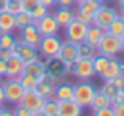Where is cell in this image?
<instances>
[{
	"label": "cell",
	"instance_id": "cell-1",
	"mask_svg": "<svg viewBox=\"0 0 124 116\" xmlns=\"http://www.w3.org/2000/svg\"><path fill=\"white\" fill-rule=\"evenodd\" d=\"M57 58H60V60L64 63L66 69L71 71L72 69V64L80 58V44L74 43V41H69V39L61 41L60 52H58Z\"/></svg>",
	"mask_w": 124,
	"mask_h": 116
},
{
	"label": "cell",
	"instance_id": "cell-2",
	"mask_svg": "<svg viewBox=\"0 0 124 116\" xmlns=\"http://www.w3.org/2000/svg\"><path fill=\"white\" fill-rule=\"evenodd\" d=\"M97 52L102 53L107 57H116L118 53L123 52V44H121V38L115 36V35H110L105 31V35L102 36L99 46H97Z\"/></svg>",
	"mask_w": 124,
	"mask_h": 116
},
{
	"label": "cell",
	"instance_id": "cell-3",
	"mask_svg": "<svg viewBox=\"0 0 124 116\" xmlns=\"http://www.w3.org/2000/svg\"><path fill=\"white\" fill-rule=\"evenodd\" d=\"M2 85H3V91H5L6 102H9V104H13V105H17L19 102H21L24 93H25V89H24V86L21 85L19 79H8V77H6V80Z\"/></svg>",
	"mask_w": 124,
	"mask_h": 116
},
{
	"label": "cell",
	"instance_id": "cell-4",
	"mask_svg": "<svg viewBox=\"0 0 124 116\" xmlns=\"http://www.w3.org/2000/svg\"><path fill=\"white\" fill-rule=\"evenodd\" d=\"M11 53L17 55L22 61H24V64H28V63H31V61L39 60L38 47L30 46V44H27L25 41H22V39H16L14 47L11 49Z\"/></svg>",
	"mask_w": 124,
	"mask_h": 116
},
{
	"label": "cell",
	"instance_id": "cell-5",
	"mask_svg": "<svg viewBox=\"0 0 124 116\" xmlns=\"http://www.w3.org/2000/svg\"><path fill=\"white\" fill-rule=\"evenodd\" d=\"M94 94H96V88H94L91 83L83 82V83L74 85V101H76L82 108L90 107Z\"/></svg>",
	"mask_w": 124,
	"mask_h": 116
},
{
	"label": "cell",
	"instance_id": "cell-6",
	"mask_svg": "<svg viewBox=\"0 0 124 116\" xmlns=\"http://www.w3.org/2000/svg\"><path fill=\"white\" fill-rule=\"evenodd\" d=\"M118 11L115 8H110V6H105V5H101L99 9L94 13V17H93V22L91 24L96 25V27L102 28L104 31H107V28L110 27L113 21L118 17Z\"/></svg>",
	"mask_w": 124,
	"mask_h": 116
},
{
	"label": "cell",
	"instance_id": "cell-7",
	"mask_svg": "<svg viewBox=\"0 0 124 116\" xmlns=\"http://www.w3.org/2000/svg\"><path fill=\"white\" fill-rule=\"evenodd\" d=\"M88 27L90 24L80 21V19H74L71 24H68L64 27V33H66V38L69 41H74V43H79L82 44L85 41V36H86V31H88Z\"/></svg>",
	"mask_w": 124,
	"mask_h": 116
},
{
	"label": "cell",
	"instance_id": "cell-8",
	"mask_svg": "<svg viewBox=\"0 0 124 116\" xmlns=\"http://www.w3.org/2000/svg\"><path fill=\"white\" fill-rule=\"evenodd\" d=\"M61 39L57 35H50V36H42L39 44H38V50L44 58H55L60 52Z\"/></svg>",
	"mask_w": 124,
	"mask_h": 116
},
{
	"label": "cell",
	"instance_id": "cell-9",
	"mask_svg": "<svg viewBox=\"0 0 124 116\" xmlns=\"http://www.w3.org/2000/svg\"><path fill=\"white\" fill-rule=\"evenodd\" d=\"M19 104L25 105L27 108H30L33 111V115H41V108H42V104H44V97L36 91V89H25L24 96H22L21 102Z\"/></svg>",
	"mask_w": 124,
	"mask_h": 116
},
{
	"label": "cell",
	"instance_id": "cell-10",
	"mask_svg": "<svg viewBox=\"0 0 124 116\" xmlns=\"http://www.w3.org/2000/svg\"><path fill=\"white\" fill-rule=\"evenodd\" d=\"M35 25L38 27V30H39V33L42 35V36L58 35V31H60V25H58L54 13H47V14L42 16L41 19L35 21Z\"/></svg>",
	"mask_w": 124,
	"mask_h": 116
},
{
	"label": "cell",
	"instance_id": "cell-11",
	"mask_svg": "<svg viewBox=\"0 0 124 116\" xmlns=\"http://www.w3.org/2000/svg\"><path fill=\"white\" fill-rule=\"evenodd\" d=\"M58 79L55 75H52L50 72L46 71L44 74L38 79V85H36V91L39 93L44 99L47 97H54V91H55V86H57Z\"/></svg>",
	"mask_w": 124,
	"mask_h": 116
},
{
	"label": "cell",
	"instance_id": "cell-12",
	"mask_svg": "<svg viewBox=\"0 0 124 116\" xmlns=\"http://www.w3.org/2000/svg\"><path fill=\"white\" fill-rule=\"evenodd\" d=\"M99 6H101V3L96 2V0H85V2H82V3L77 5L76 17L91 25L93 17H94V13L99 9Z\"/></svg>",
	"mask_w": 124,
	"mask_h": 116
},
{
	"label": "cell",
	"instance_id": "cell-13",
	"mask_svg": "<svg viewBox=\"0 0 124 116\" xmlns=\"http://www.w3.org/2000/svg\"><path fill=\"white\" fill-rule=\"evenodd\" d=\"M72 71L76 77L80 80H90L94 75V66H93V58H83L80 57L76 63L72 64Z\"/></svg>",
	"mask_w": 124,
	"mask_h": 116
},
{
	"label": "cell",
	"instance_id": "cell-14",
	"mask_svg": "<svg viewBox=\"0 0 124 116\" xmlns=\"http://www.w3.org/2000/svg\"><path fill=\"white\" fill-rule=\"evenodd\" d=\"M83 108L74 99L71 101H58V116H80Z\"/></svg>",
	"mask_w": 124,
	"mask_h": 116
},
{
	"label": "cell",
	"instance_id": "cell-15",
	"mask_svg": "<svg viewBox=\"0 0 124 116\" xmlns=\"http://www.w3.org/2000/svg\"><path fill=\"white\" fill-rule=\"evenodd\" d=\"M41 38H42V35L39 33V30H38V27L35 25V22H33V24H30V25H27L25 28H22V30H21V39L25 41L27 44H30V46L38 47Z\"/></svg>",
	"mask_w": 124,
	"mask_h": 116
},
{
	"label": "cell",
	"instance_id": "cell-16",
	"mask_svg": "<svg viewBox=\"0 0 124 116\" xmlns=\"http://www.w3.org/2000/svg\"><path fill=\"white\" fill-rule=\"evenodd\" d=\"M24 61L21 60L17 55L11 53V57L6 60V77L8 79H17L24 71Z\"/></svg>",
	"mask_w": 124,
	"mask_h": 116
},
{
	"label": "cell",
	"instance_id": "cell-17",
	"mask_svg": "<svg viewBox=\"0 0 124 116\" xmlns=\"http://www.w3.org/2000/svg\"><path fill=\"white\" fill-rule=\"evenodd\" d=\"M54 16L60 28H64L68 24H71L76 19V11L72 9V6H58L57 11H54Z\"/></svg>",
	"mask_w": 124,
	"mask_h": 116
},
{
	"label": "cell",
	"instance_id": "cell-18",
	"mask_svg": "<svg viewBox=\"0 0 124 116\" xmlns=\"http://www.w3.org/2000/svg\"><path fill=\"white\" fill-rule=\"evenodd\" d=\"M105 35V31L102 30V28L96 27V25L91 24L90 27H88V31H86V36H85V41L83 43H86L88 46L94 47V49L97 50V46H99L101 39H102V36Z\"/></svg>",
	"mask_w": 124,
	"mask_h": 116
},
{
	"label": "cell",
	"instance_id": "cell-19",
	"mask_svg": "<svg viewBox=\"0 0 124 116\" xmlns=\"http://www.w3.org/2000/svg\"><path fill=\"white\" fill-rule=\"evenodd\" d=\"M46 71H47V72H50L52 75H55L57 79H60L64 72H68L64 63L60 60V58H57V57H55V58H47V63H46Z\"/></svg>",
	"mask_w": 124,
	"mask_h": 116
},
{
	"label": "cell",
	"instance_id": "cell-20",
	"mask_svg": "<svg viewBox=\"0 0 124 116\" xmlns=\"http://www.w3.org/2000/svg\"><path fill=\"white\" fill-rule=\"evenodd\" d=\"M54 97L57 99V101H71V99H74V85H69V83H58V85L55 86Z\"/></svg>",
	"mask_w": 124,
	"mask_h": 116
},
{
	"label": "cell",
	"instance_id": "cell-21",
	"mask_svg": "<svg viewBox=\"0 0 124 116\" xmlns=\"http://www.w3.org/2000/svg\"><path fill=\"white\" fill-rule=\"evenodd\" d=\"M16 30V17L6 11H0V33H13Z\"/></svg>",
	"mask_w": 124,
	"mask_h": 116
},
{
	"label": "cell",
	"instance_id": "cell-22",
	"mask_svg": "<svg viewBox=\"0 0 124 116\" xmlns=\"http://www.w3.org/2000/svg\"><path fill=\"white\" fill-rule=\"evenodd\" d=\"M113 58V57H112ZM110 57L107 55H102V53L97 52L96 55L93 57V66H94V74H97V75H102L104 71L107 69V66L110 64V60H112Z\"/></svg>",
	"mask_w": 124,
	"mask_h": 116
},
{
	"label": "cell",
	"instance_id": "cell-23",
	"mask_svg": "<svg viewBox=\"0 0 124 116\" xmlns=\"http://www.w3.org/2000/svg\"><path fill=\"white\" fill-rule=\"evenodd\" d=\"M108 105H112V104H110V99L105 96V93H104L102 89H96V94H94L93 101H91V105H90V108L93 110V113L96 110H99V108L108 107Z\"/></svg>",
	"mask_w": 124,
	"mask_h": 116
},
{
	"label": "cell",
	"instance_id": "cell-24",
	"mask_svg": "<svg viewBox=\"0 0 124 116\" xmlns=\"http://www.w3.org/2000/svg\"><path fill=\"white\" fill-rule=\"evenodd\" d=\"M41 115L44 116H58V101L55 97L44 99V104L41 108Z\"/></svg>",
	"mask_w": 124,
	"mask_h": 116
},
{
	"label": "cell",
	"instance_id": "cell-25",
	"mask_svg": "<svg viewBox=\"0 0 124 116\" xmlns=\"http://www.w3.org/2000/svg\"><path fill=\"white\" fill-rule=\"evenodd\" d=\"M24 71L25 72H28V74H31V75H35V77H39L42 75V74L46 72V63H42L41 60H36V61H31V63H28V64H25L24 66Z\"/></svg>",
	"mask_w": 124,
	"mask_h": 116
},
{
	"label": "cell",
	"instance_id": "cell-26",
	"mask_svg": "<svg viewBox=\"0 0 124 116\" xmlns=\"http://www.w3.org/2000/svg\"><path fill=\"white\" fill-rule=\"evenodd\" d=\"M121 74V67H119V61L118 60H115V57L110 60V64L107 66V69L104 71V74L101 77H102L104 80H110V79H113V77H116V75H119Z\"/></svg>",
	"mask_w": 124,
	"mask_h": 116
},
{
	"label": "cell",
	"instance_id": "cell-27",
	"mask_svg": "<svg viewBox=\"0 0 124 116\" xmlns=\"http://www.w3.org/2000/svg\"><path fill=\"white\" fill-rule=\"evenodd\" d=\"M17 79H19V82H21V85L24 86V89H36L38 77H35V75H31V74L22 71V74L17 77Z\"/></svg>",
	"mask_w": 124,
	"mask_h": 116
},
{
	"label": "cell",
	"instance_id": "cell-28",
	"mask_svg": "<svg viewBox=\"0 0 124 116\" xmlns=\"http://www.w3.org/2000/svg\"><path fill=\"white\" fill-rule=\"evenodd\" d=\"M0 11H6L9 14L16 16L22 11V5L21 2H13V0H2L0 3Z\"/></svg>",
	"mask_w": 124,
	"mask_h": 116
},
{
	"label": "cell",
	"instance_id": "cell-29",
	"mask_svg": "<svg viewBox=\"0 0 124 116\" xmlns=\"http://www.w3.org/2000/svg\"><path fill=\"white\" fill-rule=\"evenodd\" d=\"M14 17H16V28H17V30H22V28H25L27 25H30V24L35 22L33 19H31L30 13H27V11H21L19 14H16Z\"/></svg>",
	"mask_w": 124,
	"mask_h": 116
},
{
	"label": "cell",
	"instance_id": "cell-30",
	"mask_svg": "<svg viewBox=\"0 0 124 116\" xmlns=\"http://www.w3.org/2000/svg\"><path fill=\"white\" fill-rule=\"evenodd\" d=\"M107 33L115 35V36H118V38H121L124 35V22L121 21V16H118V17L110 24V27L107 28Z\"/></svg>",
	"mask_w": 124,
	"mask_h": 116
},
{
	"label": "cell",
	"instance_id": "cell-31",
	"mask_svg": "<svg viewBox=\"0 0 124 116\" xmlns=\"http://www.w3.org/2000/svg\"><path fill=\"white\" fill-rule=\"evenodd\" d=\"M16 38L11 33H0V49H8L11 50L14 47Z\"/></svg>",
	"mask_w": 124,
	"mask_h": 116
},
{
	"label": "cell",
	"instance_id": "cell-32",
	"mask_svg": "<svg viewBox=\"0 0 124 116\" xmlns=\"http://www.w3.org/2000/svg\"><path fill=\"white\" fill-rule=\"evenodd\" d=\"M49 13V8H46L44 5H36L33 8V11H30V16H31V19H33V21H38V19H41L42 16H46Z\"/></svg>",
	"mask_w": 124,
	"mask_h": 116
},
{
	"label": "cell",
	"instance_id": "cell-33",
	"mask_svg": "<svg viewBox=\"0 0 124 116\" xmlns=\"http://www.w3.org/2000/svg\"><path fill=\"white\" fill-rule=\"evenodd\" d=\"M96 53H97V50L94 49V47L88 46L86 43L80 44V57H83V58H93Z\"/></svg>",
	"mask_w": 124,
	"mask_h": 116
},
{
	"label": "cell",
	"instance_id": "cell-34",
	"mask_svg": "<svg viewBox=\"0 0 124 116\" xmlns=\"http://www.w3.org/2000/svg\"><path fill=\"white\" fill-rule=\"evenodd\" d=\"M102 91L105 93V96H107V97L110 99V102H112V99H113V97L116 96V93H118L119 89L116 88L115 85H112V83H110L108 80H105V85L102 86Z\"/></svg>",
	"mask_w": 124,
	"mask_h": 116
},
{
	"label": "cell",
	"instance_id": "cell-35",
	"mask_svg": "<svg viewBox=\"0 0 124 116\" xmlns=\"http://www.w3.org/2000/svg\"><path fill=\"white\" fill-rule=\"evenodd\" d=\"M14 115L16 116H35L30 108H27L22 104H17V107H16V110H14Z\"/></svg>",
	"mask_w": 124,
	"mask_h": 116
},
{
	"label": "cell",
	"instance_id": "cell-36",
	"mask_svg": "<svg viewBox=\"0 0 124 116\" xmlns=\"http://www.w3.org/2000/svg\"><path fill=\"white\" fill-rule=\"evenodd\" d=\"M21 5H22V11H33V8L36 5H39V2L38 0H21Z\"/></svg>",
	"mask_w": 124,
	"mask_h": 116
},
{
	"label": "cell",
	"instance_id": "cell-37",
	"mask_svg": "<svg viewBox=\"0 0 124 116\" xmlns=\"http://www.w3.org/2000/svg\"><path fill=\"white\" fill-rule=\"evenodd\" d=\"M93 115H96V116H115V115H113V107H112V105L104 107V108H99V110H96Z\"/></svg>",
	"mask_w": 124,
	"mask_h": 116
},
{
	"label": "cell",
	"instance_id": "cell-38",
	"mask_svg": "<svg viewBox=\"0 0 124 116\" xmlns=\"http://www.w3.org/2000/svg\"><path fill=\"white\" fill-rule=\"evenodd\" d=\"M108 82L112 83V85H115L118 89H121V86H123V82H124V74H119V75L113 77V79H110Z\"/></svg>",
	"mask_w": 124,
	"mask_h": 116
},
{
	"label": "cell",
	"instance_id": "cell-39",
	"mask_svg": "<svg viewBox=\"0 0 124 116\" xmlns=\"http://www.w3.org/2000/svg\"><path fill=\"white\" fill-rule=\"evenodd\" d=\"M123 102H124V94H123L121 91H118V93H116V96L112 99L110 104H112V107H115V105H119V104H123Z\"/></svg>",
	"mask_w": 124,
	"mask_h": 116
},
{
	"label": "cell",
	"instance_id": "cell-40",
	"mask_svg": "<svg viewBox=\"0 0 124 116\" xmlns=\"http://www.w3.org/2000/svg\"><path fill=\"white\" fill-rule=\"evenodd\" d=\"M113 115L115 116H124V102L113 107Z\"/></svg>",
	"mask_w": 124,
	"mask_h": 116
},
{
	"label": "cell",
	"instance_id": "cell-41",
	"mask_svg": "<svg viewBox=\"0 0 124 116\" xmlns=\"http://www.w3.org/2000/svg\"><path fill=\"white\" fill-rule=\"evenodd\" d=\"M38 2H39L41 5H44L46 8H49V9H50L52 6L57 5V2H55V0H38Z\"/></svg>",
	"mask_w": 124,
	"mask_h": 116
},
{
	"label": "cell",
	"instance_id": "cell-42",
	"mask_svg": "<svg viewBox=\"0 0 124 116\" xmlns=\"http://www.w3.org/2000/svg\"><path fill=\"white\" fill-rule=\"evenodd\" d=\"M0 77H6V61L0 58Z\"/></svg>",
	"mask_w": 124,
	"mask_h": 116
},
{
	"label": "cell",
	"instance_id": "cell-43",
	"mask_svg": "<svg viewBox=\"0 0 124 116\" xmlns=\"http://www.w3.org/2000/svg\"><path fill=\"white\" fill-rule=\"evenodd\" d=\"M57 2V6H72L74 0H55Z\"/></svg>",
	"mask_w": 124,
	"mask_h": 116
},
{
	"label": "cell",
	"instance_id": "cell-44",
	"mask_svg": "<svg viewBox=\"0 0 124 116\" xmlns=\"http://www.w3.org/2000/svg\"><path fill=\"white\" fill-rule=\"evenodd\" d=\"M11 57V50H8V49H0V58L2 60H8V58Z\"/></svg>",
	"mask_w": 124,
	"mask_h": 116
},
{
	"label": "cell",
	"instance_id": "cell-45",
	"mask_svg": "<svg viewBox=\"0 0 124 116\" xmlns=\"http://www.w3.org/2000/svg\"><path fill=\"white\" fill-rule=\"evenodd\" d=\"M6 102L5 99V91H3V85L0 83V107H3V104Z\"/></svg>",
	"mask_w": 124,
	"mask_h": 116
},
{
	"label": "cell",
	"instance_id": "cell-46",
	"mask_svg": "<svg viewBox=\"0 0 124 116\" xmlns=\"http://www.w3.org/2000/svg\"><path fill=\"white\" fill-rule=\"evenodd\" d=\"M14 115V111H11V110H3L2 108V111H0V116H13Z\"/></svg>",
	"mask_w": 124,
	"mask_h": 116
},
{
	"label": "cell",
	"instance_id": "cell-47",
	"mask_svg": "<svg viewBox=\"0 0 124 116\" xmlns=\"http://www.w3.org/2000/svg\"><path fill=\"white\" fill-rule=\"evenodd\" d=\"M118 5H119V8H121V13L124 14V0H118Z\"/></svg>",
	"mask_w": 124,
	"mask_h": 116
},
{
	"label": "cell",
	"instance_id": "cell-48",
	"mask_svg": "<svg viewBox=\"0 0 124 116\" xmlns=\"http://www.w3.org/2000/svg\"><path fill=\"white\" fill-rule=\"evenodd\" d=\"M121 44H123V52H124V35L121 36Z\"/></svg>",
	"mask_w": 124,
	"mask_h": 116
},
{
	"label": "cell",
	"instance_id": "cell-49",
	"mask_svg": "<svg viewBox=\"0 0 124 116\" xmlns=\"http://www.w3.org/2000/svg\"><path fill=\"white\" fill-rule=\"evenodd\" d=\"M82 2H85V0H74V3H77V5H79V3H82Z\"/></svg>",
	"mask_w": 124,
	"mask_h": 116
},
{
	"label": "cell",
	"instance_id": "cell-50",
	"mask_svg": "<svg viewBox=\"0 0 124 116\" xmlns=\"http://www.w3.org/2000/svg\"><path fill=\"white\" fill-rule=\"evenodd\" d=\"M96 2H99V3H101V5H104V3H105V2H107V0H96Z\"/></svg>",
	"mask_w": 124,
	"mask_h": 116
},
{
	"label": "cell",
	"instance_id": "cell-51",
	"mask_svg": "<svg viewBox=\"0 0 124 116\" xmlns=\"http://www.w3.org/2000/svg\"><path fill=\"white\" fill-rule=\"evenodd\" d=\"M119 91H121L123 94H124V82H123V86H121V89H119Z\"/></svg>",
	"mask_w": 124,
	"mask_h": 116
},
{
	"label": "cell",
	"instance_id": "cell-52",
	"mask_svg": "<svg viewBox=\"0 0 124 116\" xmlns=\"http://www.w3.org/2000/svg\"><path fill=\"white\" fill-rule=\"evenodd\" d=\"M121 21H123V22H124V14H121Z\"/></svg>",
	"mask_w": 124,
	"mask_h": 116
},
{
	"label": "cell",
	"instance_id": "cell-53",
	"mask_svg": "<svg viewBox=\"0 0 124 116\" xmlns=\"http://www.w3.org/2000/svg\"><path fill=\"white\" fill-rule=\"evenodd\" d=\"M13 2H21V0H13Z\"/></svg>",
	"mask_w": 124,
	"mask_h": 116
},
{
	"label": "cell",
	"instance_id": "cell-54",
	"mask_svg": "<svg viewBox=\"0 0 124 116\" xmlns=\"http://www.w3.org/2000/svg\"><path fill=\"white\" fill-rule=\"evenodd\" d=\"M2 108H3V107H0V111H2Z\"/></svg>",
	"mask_w": 124,
	"mask_h": 116
},
{
	"label": "cell",
	"instance_id": "cell-55",
	"mask_svg": "<svg viewBox=\"0 0 124 116\" xmlns=\"http://www.w3.org/2000/svg\"><path fill=\"white\" fill-rule=\"evenodd\" d=\"M0 3H2V0H0Z\"/></svg>",
	"mask_w": 124,
	"mask_h": 116
}]
</instances>
